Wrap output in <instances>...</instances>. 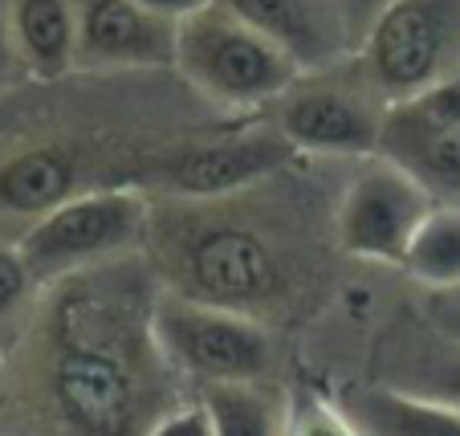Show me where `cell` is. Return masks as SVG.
<instances>
[{"instance_id": "obj_1", "label": "cell", "mask_w": 460, "mask_h": 436, "mask_svg": "<svg viewBox=\"0 0 460 436\" xmlns=\"http://www.w3.org/2000/svg\"><path fill=\"white\" fill-rule=\"evenodd\" d=\"M159 289L130 254L53 281L29 343V387L53 436H147L183 404L155 331Z\"/></svg>"}, {"instance_id": "obj_2", "label": "cell", "mask_w": 460, "mask_h": 436, "mask_svg": "<svg viewBox=\"0 0 460 436\" xmlns=\"http://www.w3.org/2000/svg\"><path fill=\"white\" fill-rule=\"evenodd\" d=\"M151 270L159 286L183 298L261 318L289 298L286 245L270 225H257L233 196L225 200H167L147 225Z\"/></svg>"}, {"instance_id": "obj_3", "label": "cell", "mask_w": 460, "mask_h": 436, "mask_svg": "<svg viewBox=\"0 0 460 436\" xmlns=\"http://www.w3.org/2000/svg\"><path fill=\"white\" fill-rule=\"evenodd\" d=\"M175 66L191 86L220 106H265L273 98H286L302 78V66L281 45L220 4L180 21Z\"/></svg>"}, {"instance_id": "obj_4", "label": "cell", "mask_w": 460, "mask_h": 436, "mask_svg": "<svg viewBox=\"0 0 460 436\" xmlns=\"http://www.w3.org/2000/svg\"><path fill=\"white\" fill-rule=\"evenodd\" d=\"M147 196L139 188L114 183L102 192H78L74 200L37 217L17 245L37 281H58L90 265L127 257L135 245L147 241Z\"/></svg>"}, {"instance_id": "obj_5", "label": "cell", "mask_w": 460, "mask_h": 436, "mask_svg": "<svg viewBox=\"0 0 460 436\" xmlns=\"http://www.w3.org/2000/svg\"><path fill=\"white\" fill-rule=\"evenodd\" d=\"M358 37L363 78L383 102L460 74V0H387Z\"/></svg>"}, {"instance_id": "obj_6", "label": "cell", "mask_w": 460, "mask_h": 436, "mask_svg": "<svg viewBox=\"0 0 460 436\" xmlns=\"http://www.w3.org/2000/svg\"><path fill=\"white\" fill-rule=\"evenodd\" d=\"M294 156L297 147L281 131H249L139 156L122 167L119 183L139 192H164L167 200H225L261 180H273Z\"/></svg>"}, {"instance_id": "obj_7", "label": "cell", "mask_w": 460, "mask_h": 436, "mask_svg": "<svg viewBox=\"0 0 460 436\" xmlns=\"http://www.w3.org/2000/svg\"><path fill=\"white\" fill-rule=\"evenodd\" d=\"M155 331L175 371L204 384H257L273 363V343L257 318L159 289Z\"/></svg>"}, {"instance_id": "obj_8", "label": "cell", "mask_w": 460, "mask_h": 436, "mask_svg": "<svg viewBox=\"0 0 460 436\" xmlns=\"http://www.w3.org/2000/svg\"><path fill=\"white\" fill-rule=\"evenodd\" d=\"M432 209V192L400 164H391V159L367 164L342 192L339 220H334L339 245L363 262L403 265L420 225Z\"/></svg>"}, {"instance_id": "obj_9", "label": "cell", "mask_w": 460, "mask_h": 436, "mask_svg": "<svg viewBox=\"0 0 460 436\" xmlns=\"http://www.w3.org/2000/svg\"><path fill=\"white\" fill-rule=\"evenodd\" d=\"M383 114L379 94H358L347 86H302L281 98L278 131L297 151L314 156H379Z\"/></svg>"}, {"instance_id": "obj_10", "label": "cell", "mask_w": 460, "mask_h": 436, "mask_svg": "<svg viewBox=\"0 0 460 436\" xmlns=\"http://www.w3.org/2000/svg\"><path fill=\"white\" fill-rule=\"evenodd\" d=\"M180 21L135 0H78V66L86 70H155L175 66Z\"/></svg>"}, {"instance_id": "obj_11", "label": "cell", "mask_w": 460, "mask_h": 436, "mask_svg": "<svg viewBox=\"0 0 460 436\" xmlns=\"http://www.w3.org/2000/svg\"><path fill=\"white\" fill-rule=\"evenodd\" d=\"M217 4L281 45L302 66V74L334 66L355 33L342 0H217Z\"/></svg>"}, {"instance_id": "obj_12", "label": "cell", "mask_w": 460, "mask_h": 436, "mask_svg": "<svg viewBox=\"0 0 460 436\" xmlns=\"http://www.w3.org/2000/svg\"><path fill=\"white\" fill-rule=\"evenodd\" d=\"M86 159L74 143H37L0 159V217H45L82 192Z\"/></svg>"}, {"instance_id": "obj_13", "label": "cell", "mask_w": 460, "mask_h": 436, "mask_svg": "<svg viewBox=\"0 0 460 436\" xmlns=\"http://www.w3.org/2000/svg\"><path fill=\"white\" fill-rule=\"evenodd\" d=\"M379 371L387 387L460 408V334H448L444 326L403 323L379 351Z\"/></svg>"}, {"instance_id": "obj_14", "label": "cell", "mask_w": 460, "mask_h": 436, "mask_svg": "<svg viewBox=\"0 0 460 436\" xmlns=\"http://www.w3.org/2000/svg\"><path fill=\"white\" fill-rule=\"evenodd\" d=\"M21 70L58 82L78 66V0H4Z\"/></svg>"}, {"instance_id": "obj_15", "label": "cell", "mask_w": 460, "mask_h": 436, "mask_svg": "<svg viewBox=\"0 0 460 436\" xmlns=\"http://www.w3.org/2000/svg\"><path fill=\"white\" fill-rule=\"evenodd\" d=\"M342 408L350 412L367 436H460V408L456 404L416 396L387 384L347 387Z\"/></svg>"}, {"instance_id": "obj_16", "label": "cell", "mask_w": 460, "mask_h": 436, "mask_svg": "<svg viewBox=\"0 0 460 436\" xmlns=\"http://www.w3.org/2000/svg\"><path fill=\"white\" fill-rule=\"evenodd\" d=\"M379 156L416 175L432 200L460 204V122L440 131H383Z\"/></svg>"}, {"instance_id": "obj_17", "label": "cell", "mask_w": 460, "mask_h": 436, "mask_svg": "<svg viewBox=\"0 0 460 436\" xmlns=\"http://www.w3.org/2000/svg\"><path fill=\"white\" fill-rule=\"evenodd\" d=\"M200 400L217 436H286V408L261 384H204Z\"/></svg>"}, {"instance_id": "obj_18", "label": "cell", "mask_w": 460, "mask_h": 436, "mask_svg": "<svg viewBox=\"0 0 460 436\" xmlns=\"http://www.w3.org/2000/svg\"><path fill=\"white\" fill-rule=\"evenodd\" d=\"M403 265L432 289H460V204H436L428 212Z\"/></svg>"}, {"instance_id": "obj_19", "label": "cell", "mask_w": 460, "mask_h": 436, "mask_svg": "<svg viewBox=\"0 0 460 436\" xmlns=\"http://www.w3.org/2000/svg\"><path fill=\"white\" fill-rule=\"evenodd\" d=\"M286 436H367L342 404L318 392H297L286 408Z\"/></svg>"}, {"instance_id": "obj_20", "label": "cell", "mask_w": 460, "mask_h": 436, "mask_svg": "<svg viewBox=\"0 0 460 436\" xmlns=\"http://www.w3.org/2000/svg\"><path fill=\"white\" fill-rule=\"evenodd\" d=\"M33 286H37V278L29 270L25 254H21V245L0 241V323H9L21 306L29 302Z\"/></svg>"}, {"instance_id": "obj_21", "label": "cell", "mask_w": 460, "mask_h": 436, "mask_svg": "<svg viewBox=\"0 0 460 436\" xmlns=\"http://www.w3.org/2000/svg\"><path fill=\"white\" fill-rule=\"evenodd\" d=\"M147 436H217V428H212V416H208V408H204V400L196 396V400H188V404H175L164 420H155V428H151Z\"/></svg>"}, {"instance_id": "obj_22", "label": "cell", "mask_w": 460, "mask_h": 436, "mask_svg": "<svg viewBox=\"0 0 460 436\" xmlns=\"http://www.w3.org/2000/svg\"><path fill=\"white\" fill-rule=\"evenodd\" d=\"M135 4L159 13V17H167V21H188V17H196V13H204L208 4H217V0H135Z\"/></svg>"}, {"instance_id": "obj_23", "label": "cell", "mask_w": 460, "mask_h": 436, "mask_svg": "<svg viewBox=\"0 0 460 436\" xmlns=\"http://www.w3.org/2000/svg\"><path fill=\"white\" fill-rule=\"evenodd\" d=\"M21 66L17 45H13V29H9V9L0 4V78H9L13 70Z\"/></svg>"}, {"instance_id": "obj_24", "label": "cell", "mask_w": 460, "mask_h": 436, "mask_svg": "<svg viewBox=\"0 0 460 436\" xmlns=\"http://www.w3.org/2000/svg\"><path fill=\"white\" fill-rule=\"evenodd\" d=\"M342 4H347L350 29H355V33H363V29L371 25V17L383 9V4H387V0H342Z\"/></svg>"}, {"instance_id": "obj_25", "label": "cell", "mask_w": 460, "mask_h": 436, "mask_svg": "<svg viewBox=\"0 0 460 436\" xmlns=\"http://www.w3.org/2000/svg\"><path fill=\"white\" fill-rule=\"evenodd\" d=\"M436 326H444L448 334H460V302L436 306Z\"/></svg>"}]
</instances>
